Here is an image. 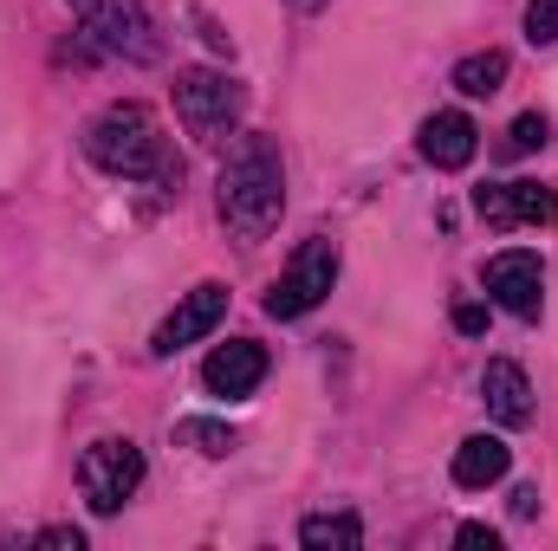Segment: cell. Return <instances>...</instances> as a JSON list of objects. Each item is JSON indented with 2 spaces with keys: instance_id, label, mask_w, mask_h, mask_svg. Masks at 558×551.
<instances>
[{
  "instance_id": "11",
  "label": "cell",
  "mask_w": 558,
  "mask_h": 551,
  "mask_svg": "<svg viewBox=\"0 0 558 551\" xmlns=\"http://www.w3.org/2000/svg\"><path fill=\"white\" fill-rule=\"evenodd\" d=\"M481 403H487V415L500 421V428H526L533 421V383H526V370L520 364H487L481 370Z\"/></svg>"
},
{
  "instance_id": "6",
  "label": "cell",
  "mask_w": 558,
  "mask_h": 551,
  "mask_svg": "<svg viewBox=\"0 0 558 551\" xmlns=\"http://www.w3.org/2000/svg\"><path fill=\"white\" fill-rule=\"evenodd\" d=\"M331 285H338V247L331 241H305L286 260V273L274 279V292H267V318H305L312 305H325Z\"/></svg>"
},
{
  "instance_id": "16",
  "label": "cell",
  "mask_w": 558,
  "mask_h": 551,
  "mask_svg": "<svg viewBox=\"0 0 558 551\" xmlns=\"http://www.w3.org/2000/svg\"><path fill=\"white\" fill-rule=\"evenodd\" d=\"M539 143H546V118H539V111L513 118V131H507V156H533Z\"/></svg>"
},
{
  "instance_id": "7",
  "label": "cell",
  "mask_w": 558,
  "mask_h": 551,
  "mask_svg": "<svg viewBox=\"0 0 558 551\" xmlns=\"http://www.w3.org/2000/svg\"><path fill=\"white\" fill-rule=\"evenodd\" d=\"M474 208L487 228H539L558 215V195L546 182H487L474 188Z\"/></svg>"
},
{
  "instance_id": "21",
  "label": "cell",
  "mask_w": 558,
  "mask_h": 551,
  "mask_svg": "<svg viewBox=\"0 0 558 551\" xmlns=\"http://www.w3.org/2000/svg\"><path fill=\"white\" fill-rule=\"evenodd\" d=\"M39 546H85V532H78V526H46V532H39Z\"/></svg>"
},
{
  "instance_id": "19",
  "label": "cell",
  "mask_w": 558,
  "mask_h": 551,
  "mask_svg": "<svg viewBox=\"0 0 558 551\" xmlns=\"http://www.w3.org/2000/svg\"><path fill=\"white\" fill-rule=\"evenodd\" d=\"M454 539H461V546H468V551H481V546L494 551V546H500V532H494V526H461Z\"/></svg>"
},
{
  "instance_id": "18",
  "label": "cell",
  "mask_w": 558,
  "mask_h": 551,
  "mask_svg": "<svg viewBox=\"0 0 558 551\" xmlns=\"http://www.w3.org/2000/svg\"><path fill=\"white\" fill-rule=\"evenodd\" d=\"M182 434H189L202 454H228V448H234V434H228L221 421H182Z\"/></svg>"
},
{
  "instance_id": "10",
  "label": "cell",
  "mask_w": 558,
  "mask_h": 551,
  "mask_svg": "<svg viewBox=\"0 0 558 551\" xmlns=\"http://www.w3.org/2000/svg\"><path fill=\"white\" fill-rule=\"evenodd\" d=\"M260 377H267V351H260L254 338H228V344H215L208 364H202V383H208L215 396H254Z\"/></svg>"
},
{
  "instance_id": "17",
  "label": "cell",
  "mask_w": 558,
  "mask_h": 551,
  "mask_svg": "<svg viewBox=\"0 0 558 551\" xmlns=\"http://www.w3.org/2000/svg\"><path fill=\"white\" fill-rule=\"evenodd\" d=\"M526 39L533 46H553L558 39V0H526Z\"/></svg>"
},
{
  "instance_id": "13",
  "label": "cell",
  "mask_w": 558,
  "mask_h": 551,
  "mask_svg": "<svg viewBox=\"0 0 558 551\" xmlns=\"http://www.w3.org/2000/svg\"><path fill=\"white\" fill-rule=\"evenodd\" d=\"M507 467H513V448L500 434H468L454 448V487H494L507 480Z\"/></svg>"
},
{
  "instance_id": "14",
  "label": "cell",
  "mask_w": 558,
  "mask_h": 551,
  "mask_svg": "<svg viewBox=\"0 0 558 551\" xmlns=\"http://www.w3.org/2000/svg\"><path fill=\"white\" fill-rule=\"evenodd\" d=\"M500 85H507V52H468L454 65V91H468V98H494Z\"/></svg>"
},
{
  "instance_id": "9",
  "label": "cell",
  "mask_w": 558,
  "mask_h": 551,
  "mask_svg": "<svg viewBox=\"0 0 558 551\" xmlns=\"http://www.w3.org/2000/svg\"><path fill=\"white\" fill-rule=\"evenodd\" d=\"M487 292L513 311V318H539V305H546V267H539V254H494L487 260Z\"/></svg>"
},
{
  "instance_id": "12",
  "label": "cell",
  "mask_w": 558,
  "mask_h": 551,
  "mask_svg": "<svg viewBox=\"0 0 558 551\" xmlns=\"http://www.w3.org/2000/svg\"><path fill=\"white\" fill-rule=\"evenodd\" d=\"M474 149H481V131H474L468 111H435V118L422 124V156H428L435 169H468Z\"/></svg>"
},
{
  "instance_id": "3",
  "label": "cell",
  "mask_w": 558,
  "mask_h": 551,
  "mask_svg": "<svg viewBox=\"0 0 558 551\" xmlns=\"http://www.w3.org/2000/svg\"><path fill=\"white\" fill-rule=\"evenodd\" d=\"M241 111H247V91L228 72H208V65L175 72V118H182V131L195 143H228Z\"/></svg>"
},
{
  "instance_id": "8",
  "label": "cell",
  "mask_w": 558,
  "mask_h": 551,
  "mask_svg": "<svg viewBox=\"0 0 558 551\" xmlns=\"http://www.w3.org/2000/svg\"><path fill=\"white\" fill-rule=\"evenodd\" d=\"M221 318H228V285H215V279H208V285H195V292H189V298H182V305H175V311H169V318L156 325L149 351H156V357H175L182 344L208 338V331H215Z\"/></svg>"
},
{
  "instance_id": "1",
  "label": "cell",
  "mask_w": 558,
  "mask_h": 551,
  "mask_svg": "<svg viewBox=\"0 0 558 551\" xmlns=\"http://www.w3.org/2000/svg\"><path fill=\"white\" fill-rule=\"evenodd\" d=\"M85 156H92L105 175H124V182H162V188L182 182V162L169 156L162 124H156L143 105H105V111L85 124Z\"/></svg>"
},
{
  "instance_id": "23",
  "label": "cell",
  "mask_w": 558,
  "mask_h": 551,
  "mask_svg": "<svg viewBox=\"0 0 558 551\" xmlns=\"http://www.w3.org/2000/svg\"><path fill=\"white\" fill-rule=\"evenodd\" d=\"M292 7H299V13H318V7H325V0H292Z\"/></svg>"
},
{
  "instance_id": "22",
  "label": "cell",
  "mask_w": 558,
  "mask_h": 551,
  "mask_svg": "<svg viewBox=\"0 0 558 551\" xmlns=\"http://www.w3.org/2000/svg\"><path fill=\"white\" fill-rule=\"evenodd\" d=\"M533 513H539V487H520L513 493V519H533Z\"/></svg>"
},
{
  "instance_id": "20",
  "label": "cell",
  "mask_w": 558,
  "mask_h": 551,
  "mask_svg": "<svg viewBox=\"0 0 558 551\" xmlns=\"http://www.w3.org/2000/svg\"><path fill=\"white\" fill-rule=\"evenodd\" d=\"M454 331H468V338L487 331V311H481V305H454Z\"/></svg>"
},
{
  "instance_id": "5",
  "label": "cell",
  "mask_w": 558,
  "mask_h": 551,
  "mask_svg": "<svg viewBox=\"0 0 558 551\" xmlns=\"http://www.w3.org/2000/svg\"><path fill=\"white\" fill-rule=\"evenodd\" d=\"M72 13L85 20V33H92L105 52H118V59H131V65H149V59L162 52L156 20L143 13V0H72Z\"/></svg>"
},
{
  "instance_id": "4",
  "label": "cell",
  "mask_w": 558,
  "mask_h": 551,
  "mask_svg": "<svg viewBox=\"0 0 558 551\" xmlns=\"http://www.w3.org/2000/svg\"><path fill=\"white\" fill-rule=\"evenodd\" d=\"M78 487H85V506L92 513H124V500L143 487V448L131 434L92 441L85 461H78Z\"/></svg>"
},
{
  "instance_id": "2",
  "label": "cell",
  "mask_w": 558,
  "mask_h": 551,
  "mask_svg": "<svg viewBox=\"0 0 558 551\" xmlns=\"http://www.w3.org/2000/svg\"><path fill=\"white\" fill-rule=\"evenodd\" d=\"M286 208V169H279V143L247 131L221 162V215L241 241H267Z\"/></svg>"
},
{
  "instance_id": "15",
  "label": "cell",
  "mask_w": 558,
  "mask_h": 551,
  "mask_svg": "<svg viewBox=\"0 0 558 551\" xmlns=\"http://www.w3.org/2000/svg\"><path fill=\"white\" fill-rule=\"evenodd\" d=\"M357 539H364L357 513H318V519H305V526H299V546H312V551H325V546L351 551Z\"/></svg>"
}]
</instances>
